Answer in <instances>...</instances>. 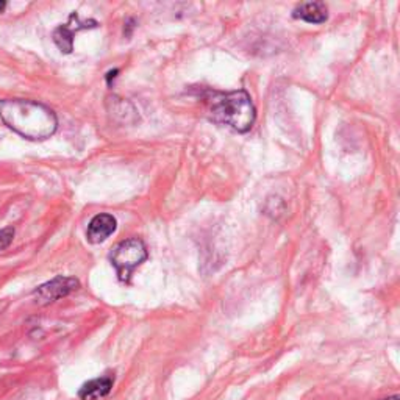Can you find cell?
Segmentation results:
<instances>
[{
    "label": "cell",
    "instance_id": "obj_2",
    "mask_svg": "<svg viewBox=\"0 0 400 400\" xmlns=\"http://www.w3.org/2000/svg\"><path fill=\"white\" fill-rule=\"evenodd\" d=\"M209 116L214 122L225 124L233 130L246 133L255 122L257 113L252 99L244 90L232 93H213L208 97Z\"/></svg>",
    "mask_w": 400,
    "mask_h": 400
},
{
    "label": "cell",
    "instance_id": "obj_7",
    "mask_svg": "<svg viewBox=\"0 0 400 400\" xmlns=\"http://www.w3.org/2000/svg\"><path fill=\"white\" fill-rule=\"evenodd\" d=\"M293 17L308 24H322L327 21L328 10L323 2H308L297 6L293 11Z\"/></svg>",
    "mask_w": 400,
    "mask_h": 400
},
{
    "label": "cell",
    "instance_id": "obj_5",
    "mask_svg": "<svg viewBox=\"0 0 400 400\" xmlns=\"http://www.w3.org/2000/svg\"><path fill=\"white\" fill-rule=\"evenodd\" d=\"M80 283L79 280H75L72 277H55L54 280H50L47 283L41 285L40 288L35 291L36 302L41 305H47L50 302H55L61 299V297H66L71 293H74L75 289H79Z\"/></svg>",
    "mask_w": 400,
    "mask_h": 400
},
{
    "label": "cell",
    "instance_id": "obj_6",
    "mask_svg": "<svg viewBox=\"0 0 400 400\" xmlns=\"http://www.w3.org/2000/svg\"><path fill=\"white\" fill-rule=\"evenodd\" d=\"M116 225H118V222L111 214L102 213V214L94 216L90 222V225H88L86 238L91 244L104 243L106 238H110L111 234L116 232Z\"/></svg>",
    "mask_w": 400,
    "mask_h": 400
},
{
    "label": "cell",
    "instance_id": "obj_1",
    "mask_svg": "<svg viewBox=\"0 0 400 400\" xmlns=\"http://www.w3.org/2000/svg\"><path fill=\"white\" fill-rule=\"evenodd\" d=\"M0 119L8 129L31 141H44L58 127V119L47 105L25 99L0 100Z\"/></svg>",
    "mask_w": 400,
    "mask_h": 400
},
{
    "label": "cell",
    "instance_id": "obj_8",
    "mask_svg": "<svg viewBox=\"0 0 400 400\" xmlns=\"http://www.w3.org/2000/svg\"><path fill=\"white\" fill-rule=\"evenodd\" d=\"M113 378L111 377H100L90 380V382L81 386L79 391V397L81 400H99L110 394L113 388Z\"/></svg>",
    "mask_w": 400,
    "mask_h": 400
},
{
    "label": "cell",
    "instance_id": "obj_3",
    "mask_svg": "<svg viewBox=\"0 0 400 400\" xmlns=\"http://www.w3.org/2000/svg\"><path fill=\"white\" fill-rule=\"evenodd\" d=\"M147 247L143 241L139 238H130L114 247L110 259L114 268H116L119 280L129 283L133 271L139 268L147 259Z\"/></svg>",
    "mask_w": 400,
    "mask_h": 400
},
{
    "label": "cell",
    "instance_id": "obj_10",
    "mask_svg": "<svg viewBox=\"0 0 400 400\" xmlns=\"http://www.w3.org/2000/svg\"><path fill=\"white\" fill-rule=\"evenodd\" d=\"M383 400H400V397L399 396H391V397H386Z\"/></svg>",
    "mask_w": 400,
    "mask_h": 400
},
{
    "label": "cell",
    "instance_id": "obj_9",
    "mask_svg": "<svg viewBox=\"0 0 400 400\" xmlns=\"http://www.w3.org/2000/svg\"><path fill=\"white\" fill-rule=\"evenodd\" d=\"M13 237H15V228L6 227L3 230H0V250L6 249L11 244Z\"/></svg>",
    "mask_w": 400,
    "mask_h": 400
},
{
    "label": "cell",
    "instance_id": "obj_4",
    "mask_svg": "<svg viewBox=\"0 0 400 400\" xmlns=\"http://www.w3.org/2000/svg\"><path fill=\"white\" fill-rule=\"evenodd\" d=\"M96 27H97L96 21H80L77 13H74V15H71V17H69L67 24L60 25V27L55 29L52 35L54 42L63 54H71L74 50V36L81 30Z\"/></svg>",
    "mask_w": 400,
    "mask_h": 400
},
{
    "label": "cell",
    "instance_id": "obj_11",
    "mask_svg": "<svg viewBox=\"0 0 400 400\" xmlns=\"http://www.w3.org/2000/svg\"><path fill=\"white\" fill-rule=\"evenodd\" d=\"M5 6H6V3H5V2H0V11H3V10H5Z\"/></svg>",
    "mask_w": 400,
    "mask_h": 400
}]
</instances>
